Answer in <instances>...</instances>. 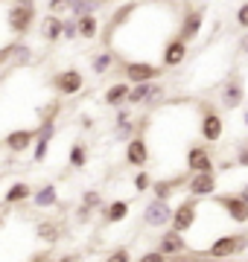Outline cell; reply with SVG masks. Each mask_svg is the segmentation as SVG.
I'll list each match as a JSON object with an SVG mask.
<instances>
[{
  "label": "cell",
  "instance_id": "6da1fadb",
  "mask_svg": "<svg viewBox=\"0 0 248 262\" xmlns=\"http://www.w3.org/2000/svg\"><path fill=\"white\" fill-rule=\"evenodd\" d=\"M117 73L129 84H140V82H161L167 67L158 64V61H149V58H120Z\"/></svg>",
  "mask_w": 248,
  "mask_h": 262
},
{
  "label": "cell",
  "instance_id": "7a4b0ae2",
  "mask_svg": "<svg viewBox=\"0 0 248 262\" xmlns=\"http://www.w3.org/2000/svg\"><path fill=\"white\" fill-rule=\"evenodd\" d=\"M196 111H199V134L204 143H219L222 134H225V117L213 102L208 99H199L196 102Z\"/></svg>",
  "mask_w": 248,
  "mask_h": 262
},
{
  "label": "cell",
  "instance_id": "3957f363",
  "mask_svg": "<svg viewBox=\"0 0 248 262\" xmlns=\"http://www.w3.org/2000/svg\"><path fill=\"white\" fill-rule=\"evenodd\" d=\"M248 248V233H219L213 242L208 245L204 253H196V256H208V259H234Z\"/></svg>",
  "mask_w": 248,
  "mask_h": 262
},
{
  "label": "cell",
  "instance_id": "277c9868",
  "mask_svg": "<svg viewBox=\"0 0 248 262\" xmlns=\"http://www.w3.org/2000/svg\"><path fill=\"white\" fill-rule=\"evenodd\" d=\"M6 27L15 38H27L32 29L38 27V9H35V3H29V6H15L9 3V9H6Z\"/></svg>",
  "mask_w": 248,
  "mask_h": 262
},
{
  "label": "cell",
  "instance_id": "5b68a950",
  "mask_svg": "<svg viewBox=\"0 0 248 262\" xmlns=\"http://www.w3.org/2000/svg\"><path fill=\"white\" fill-rule=\"evenodd\" d=\"M213 204L219 207L234 225H248V201L239 198V192H216Z\"/></svg>",
  "mask_w": 248,
  "mask_h": 262
},
{
  "label": "cell",
  "instance_id": "8992f818",
  "mask_svg": "<svg viewBox=\"0 0 248 262\" xmlns=\"http://www.w3.org/2000/svg\"><path fill=\"white\" fill-rule=\"evenodd\" d=\"M50 84H53V91H56L61 99H67V96L82 94L85 76H82V70H76V67H65V70H58V73L50 79Z\"/></svg>",
  "mask_w": 248,
  "mask_h": 262
},
{
  "label": "cell",
  "instance_id": "52a82bcc",
  "mask_svg": "<svg viewBox=\"0 0 248 262\" xmlns=\"http://www.w3.org/2000/svg\"><path fill=\"white\" fill-rule=\"evenodd\" d=\"M199 201H201V198L187 195L181 204H175V210H172V222H170L172 230L187 233V230H193V227H196V222H199Z\"/></svg>",
  "mask_w": 248,
  "mask_h": 262
},
{
  "label": "cell",
  "instance_id": "ba28073f",
  "mask_svg": "<svg viewBox=\"0 0 248 262\" xmlns=\"http://www.w3.org/2000/svg\"><path fill=\"white\" fill-rule=\"evenodd\" d=\"M245 102V84L239 79V73H231L219 88V105L222 111H239Z\"/></svg>",
  "mask_w": 248,
  "mask_h": 262
},
{
  "label": "cell",
  "instance_id": "9c48e42d",
  "mask_svg": "<svg viewBox=\"0 0 248 262\" xmlns=\"http://www.w3.org/2000/svg\"><path fill=\"white\" fill-rule=\"evenodd\" d=\"M187 53H190V44H187L178 32H172V35L167 38V44L161 47V64L167 67V70H175V67H181L184 61H187Z\"/></svg>",
  "mask_w": 248,
  "mask_h": 262
},
{
  "label": "cell",
  "instance_id": "30bf717a",
  "mask_svg": "<svg viewBox=\"0 0 248 262\" xmlns=\"http://www.w3.org/2000/svg\"><path fill=\"white\" fill-rule=\"evenodd\" d=\"M123 160H126V163H129L132 169H146V166H149V160H152V151H149V143H146L143 131H137L132 140L126 143Z\"/></svg>",
  "mask_w": 248,
  "mask_h": 262
},
{
  "label": "cell",
  "instance_id": "8fae6325",
  "mask_svg": "<svg viewBox=\"0 0 248 262\" xmlns=\"http://www.w3.org/2000/svg\"><path fill=\"white\" fill-rule=\"evenodd\" d=\"M167 94L161 82H140L132 84V94H129V105L132 108H152L155 102H161V96Z\"/></svg>",
  "mask_w": 248,
  "mask_h": 262
},
{
  "label": "cell",
  "instance_id": "7c38bea8",
  "mask_svg": "<svg viewBox=\"0 0 248 262\" xmlns=\"http://www.w3.org/2000/svg\"><path fill=\"white\" fill-rule=\"evenodd\" d=\"M172 210H175V207H172V201L152 198V201L143 207V225H146V227H155V230H161V227H170Z\"/></svg>",
  "mask_w": 248,
  "mask_h": 262
},
{
  "label": "cell",
  "instance_id": "4fadbf2b",
  "mask_svg": "<svg viewBox=\"0 0 248 262\" xmlns=\"http://www.w3.org/2000/svg\"><path fill=\"white\" fill-rule=\"evenodd\" d=\"M201 29H204V9L201 6H187L184 15L178 18V29L175 32L190 44V41H196L201 35Z\"/></svg>",
  "mask_w": 248,
  "mask_h": 262
},
{
  "label": "cell",
  "instance_id": "5bb4252c",
  "mask_svg": "<svg viewBox=\"0 0 248 262\" xmlns=\"http://www.w3.org/2000/svg\"><path fill=\"white\" fill-rule=\"evenodd\" d=\"M216 189H219L216 172H193L190 178H187V189H184V192L193 195V198H213Z\"/></svg>",
  "mask_w": 248,
  "mask_h": 262
},
{
  "label": "cell",
  "instance_id": "9a60e30c",
  "mask_svg": "<svg viewBox=\"0 0 248 262\" xmlns=\"http://www.w3.org/2000/svg\"><path fill=\"white\" fill-rule=\"evenodd\" d=\"M56 137V120H41L35 125V146H32V163H44L50 155V143Z\"/></svg>",
  "mask_w": 248,
  "mask_h": 262
},
{
  "label": "cell",
  "instance_id": "2e32d148",
  "mask_svg": "<svg viewBox=\"0 0 248 262\" xmlns=\"http://www.w3.org/2000/svg\"><path fill=\"white\" fill-rule=\"evenodd\" d=\"M210 143H193L190 149H187V158H184V169L187 172H216L213 169V155L208 149Z\"/></svg>",
  "mask_w": 248,
  "mask_h": 262
},
{
  "label": "cell",
  "instance_id": "e0dca14e",
  "mask_svg": "<svg viewBox=\"0 0 248 262\" xmlns=\"http://www.w3.org/2000/svg\"><path fill=\"white\" fill-rule=\"evenodd\" d=\"M29 58H32V50H29V44L24 38L9 41V44L0 47V67H20V64H27Z\"/></svg>",
  "mask_w": 248,
  "mask_h": 262
},
{
  "label": "cell",
  "instance_id": "ac0fdd59",
  "mask_svg": "<svg viewBox=\"0 0 248 262\" xmlns=\"http://www.w3.org/2000/svg\"><path fill=\"white\" fill-rule=\"evenodd\" d=\"M187 178H190V172H187V169H184V175L155 178V184H152V198H163V201H172V195H175V192L187 189Z\"/></svg>",
  "mask_w": 248,
  "mask_h": 262
},
{
  "label": "cell",
  "instance_id": "d6986e66",
  "mask_svg": "<svg viewBox=\"0 0 248 262\" xmlns=\"http://www.w3.org/2000/svg\"><path fill=\"white\" fill-rule=\"evenodd\" d=\"M158 251L167 253V256H184V253H190V245H187V239H184V233H178V230H172V227H167L161 236H158Z\"/></svg>",
  "mask_w": 248,
  "mask_h": 262
},
{
  "label": "cell",
  "instance_id": "ffe728a7",
  "mask_svg": "<svg viewBox=\"0 0 248 262\" xmlns=\"http://www.w3.org/2000/svg\"><path fill=\"white\" fill-rule=\"evenodd\" d=\"M3 146H6V151H12V155H24V151H29L32 146H35V128H12V131H6Z\"/></svg>",
  "mask_w": 248,
  "mask_h": 262
},
{
  "label": "cell",
  "instance_id": "44dd1931",
  "mask_svg": "<svg viewBox=\"0 0 248 262\" xmlns=\"http://www.w3.org/2000/svg\"><path fill=\"white\" fill-rule=\"evenodd\" d=\"M129 94H132V84L126 82V79H120V82L108 84L102 91V102L108 108H123V105H129Z\"/></svg>",
  "mask_w": 248,
  "mask_h": 262
},
{
  "label": "cell",
  "instance_id": "7402d4cb",
  "mask_svg": "<svg viewBox=\"0 0 248 262\" xmlns=\"http://www.w3.org/2000/svg\"><path fill=\"white\" fill-rule=\"evenodd\" d=\"M117 64H120V56H117L111 47H102L99 53H94V56H91V70H94L96 76L114 73Z\"/></svg>",
  "mask_w": 248,
  "mask_h": 262
},
{
  "label": "cell",
  "instance_id": "603a6c76",
  "mask_svg": "<svg viewBox=\"0 0 248 262\" xmlns=\"http://www.w3.org/2000/svg\"><path fill=\"white\" fill-rule=\"evenodd\" d=\"M38 29H41V38H44L47 44H58V41L65 38V18L47 12V18H41Z\"/></svg>",
  "mask_w": 248,
  "mask_h": 262
},
{
  "label": "cell",
  "instance_id": "cb8c5ba5",
  "mask_svg": "<svg viewBox=\"0 0 248 262\" xmlns=\"http://www.w3.org/2000/svg\"><path fill=\"white\" fill-rule=\"evenodd\" d=\"M32 204L38 207V210H53V207H58V187L56 184H41L32 192Z\"/></svg>",
  "mask_w": 248,
  "mask_h": 262
},
{
  "label": "cell",
  "instance_id": "d4e9b609",
  "mask_svg": "<svg viewBox=\"0 0 248 262\" xmlns=\"http://www.w3.org/2000/svg\"><path fill=\"white\" fill-rule=\"evenodd\" d=\"M32 192H35V189L29 187L27 181H15V184L3 192V204H9V207L12 204H27V201H32Z\"/></svg>",
  "mask_w": 248,
  "mask_h": 262
},
{
  "label": "cell",
  "instance_id": "484cf974",
  "mask_svg": "<svg viewBox=\"0 0 248 262\" xmlns=\"http://www.w3.org/2000/svg\"><path fill=\"white\" fill-rule=\"evenodd\" d=\"M129 210H132V207H129V201H123V198H120V201H111V204L102 207V222L105 225H120V222L129 219Z\"/></svg>",
  "mask_w": 248,
  "mask_h": 262
},
{
  "label": "cell",
  "instance_id": "4316f807",
  "mask_svg": "<svg viewBox=\"0 0 248 262\" xmlns=\"http://www.w3.org/2000/svg\"><path fill=\"white\" fill-rule=\"evenodd\" d=\"M35 236L44 245H58V239H61V225L53 222V219H41L38 225H35Z\"/></svg>",
  "mask_w": 248,
  "mask_h": 262
},
{
  "label": "cell",
  "instance_id": "83f0119b",
  "mask_svg": "<svg viewBox=\"0 0 248 262\" xmlns=\"http://www.w3.org/2000/svg\"><path fill=\"white\" fill-rule=\"evenodd\" d=\"M99 35H102L99 15H82V18H79V38H82V41H96Z\"/></svg>",
  "mask_w": 248,
  "mask_h": 262
},
{
  "label": "cell",
  "instance_id": "f1b7e54d",
  "mask_svg": "<svg viewBox=\"0 0 248 262\" xmlns=\"http://www.w3.org/2000/svg\"><path fill=\"white\" fill-rule=\"evenodd\" d=\"M67 163H70V169H85L88 166V143L85 140H76L73 146H70Z\"/></svg>",
  "mask_w": 248,
  "mask_h": 262
},
{
  "label": "cell",
  "instance_id": "f546056e",
  "mask_svg": "<svg viewBox=\"0 0 248 262\" xmlns=\"http://www.w3.org/2000/svg\"><path fill=\"white\" fill-rule=\"evenodd\" d=\"M134 192H149L152 189V184H155V178L146 172V169H137V175H134Z\"/></svg>",
  "mask_w": 248,
  "mask_h": 262
},
{
  "label": "cell",
  "instance_id": "4dcf8cb0",
  "mask_svg": "<svg viewBox=\"0 0 248 262\" xmlns=\"http://www.w3.org/2000/svg\"><path fill=\"white\" fill-rule=\"evenodd\" d=\"M70 6H73V0H47L50 15H65V12H70Z\"/></svg>",
  "mask_w": 248,
  "mask_h": 262
},
{
  "label": "cell",
  "instance_id": "1f68e13d",
  "mask_svg": "<svg viewBox=\"0 0 248 262\" xmlns=\"http://www.w3.org/2000/svg\"><path fill=\"white\" fill-rule=\"evenodd\" d=\"M79 38V18H65V41H76Z\"/></svg>",
  "mask_w": 248,
  "mask_h": 262
},
{
  "label": "cell",
  "instance_id": "d6a6232c",
  "mask_svg": "<svg viewBox=\"0 0 248 262\" xmlns=\"http://www.w3.org/2000/svg\"><path fill=\"white\" fill-rule=\"evenodd\" d=\"M82 204H88V207H94V210H99V213H102V195H99V192H96V189H88L85 195H82Z\"/></svg>",
  "mask_w": 248,
  "mask_h": 262
},
{
  "label": "cell",
  "instance_id": "836d02e7",
  "mask_svg": "<svg viewBox=\"0 0 248 262\" xmlns=\"http://www.w3.org/2000/svg\"><path fill=\"white\" fill-rule=\"evenodd\" d=\"M105 262H134V259H132V251L129 248H114V251L105 256Z\"/></svg>",
  "mask_w": 248,
  "mask_h": 262
},
{
  "label": "cell",
  "instance_id": "e575fe53",
  "mask_svg": "<svg viewBox=\"0 0 248 262\" xmlns=\"http://www.w3.org/2000/svg\"><path fill=\"white\" fill-rule=\"evenodd\" d=\"M134 262H170V256H167V253H161L158 248H155V251H143Z\"/></svg>",
  "mask_w": 248,
  "mask_h": 262
},
{
  "label": "cell",
  "instance_id": "d590c367",
  "mask_svg": "<svg viewBox=\"0 0 248 262\" xmlns=\"http://www.w3.org/2000/svg\"><path fill=\"white\" fill-rule=\"evenodd\" d=\"M237 27L242 29V32H248V0L237 6Z\"/></svg>",
  "mask_w": 248,
  "mask_h": 262
},
{
  "label": "cell",
  "instance_id": "8d00e7d4",
  "mask_svg": "<svg viewBox=\"0 0 248 262\" xmlns=\"http://www.w3.org/2000/svg\"><path fill=\"white\" fill-rule=\"evenodd\" d=\"M237 166H248V137L237 146V160H234Z\"/></svg>",
  "mask_w": 248,
  "mask_h": 262
},
{
  "label": "cell",
  "instance_id": "74e56055",
  "mask_svg": "<svg viewBox=\"0 0 248 262\" xmlns=\"http://www.w3.org/2000/svg\"><path fill=\"white\" fill-rule=\"evenodd\" d=\"M76 219L82 222V225H88V222L94 219V207H88V204H79V213H76Z\"/></svg>",
  "mask_w": 248,
  "mask_h": 262
},
{
  "label": "cell",
  "instance_id": "f35d334b",
  "mask_svg": "<svg viewBox=\"0 0 248 262\" xmlns=\"http://www.w3.org/2000/svg\"><path fill=\"white\" fill-rule=\"evenodd\" d=\"M53 262H79V256L76 253H65V256H58V259H53Z\"/></svg>",
  "mask_w": 248,
  "mask_h": 262
},
{
  "label": "cell",
  "instance_id": "ab89813d",
  "mask_svg": "<svg viewBox=\"0 0 248 262\" xmlns=\"http://www.w3.org/2000/svg\"><path fill=\"white\" fill-rule=\"evenodd\" d=\"M29 262H53V259H50V253H35Z\"/></svg>",
  "mask_w": 248,
  "mask_h": 262
},
{
  "label": "cell",
  "instance_id": "60d3db41",
  "mask_svg": "<svg viewBox=\"0 0 248 262\" xmlns=\"http://www.w3.org/2000/svg\"><path fill=\"white\" fill-rule=\"evenodd\" d=\"M239 50H242V53H245V56H248V32H245V35H242V38H239Z\"/></svg>",
  "mask_w": 248,
  "mask_h": 262
},
{
  "label": "cell",
  "instance_id": "b9f144b4",
  "mask_svg": "<svg viewBox=\"0 0 248 262\" xmlns=\"http://www.w3.org/2000/svg\"><path fill=\"white\" fill-rule=\"evenodd\" d=\"M196 262H237V259H208V256H196Z\"/></svg>",
  "mask_w": 248,
  "mask_h": 262
},
{
  "label": "cell",
  "instance_id": "7bdbcfd3",
  "mask_svg": "<svg viewBox=\"0 0 248 262\" xmlns=\"http://www.w3.org/2000/svg\"><path fill=\"white\" fill-rule=\"evenodd\" d=\"M237 192H239V198H245V201H248V184H239Z\"/></svg>",
  "mask_w": 248,
  "mask_h": 262
},
{
  "label": "cell",
  "instance_id": "ee69618b",
  "mask_svg": "<svg viewBox=\"0 0 248 262\" xmlns=\"http://www.w3.org/2000/svg\"><path fill=\"white\" fill-rule=\"evenodd\" d=\"M9 3H15V6H29V3H35V0H9Z\"/></svg>",
  "mask_w": 248,
  "mask_h": 262
},
{
  "label": "cell",
  "instance_id": "f6af8a7d",
  "mask_svg": "<svg viewBox=\"0 0 248 262\" xmlns=\"http://www.w3.org/2000/svg\"><path fill=\"white\" fill-rule=\"evenodd\" d=\"M242 125H245V128H248V108H245V111H242Z\"/></svg>",
  "mask_w": 248,
  "mask_h": 262
},
{
  "label": "cell",
  "instance_id": "bcb514c9",
  "mask_svg": "<svg viewBox=\"0 0 248 262\" xmlns=\"http://www.w3.org/2000/svg\"><path fill=\"white\" fill-rule=\"evenodd\" d=\"M6 225V215H3V207H0V227Z\"/></svg>",
  "mask_w": 248,
  "mask_h": 262
}]
</instances>
